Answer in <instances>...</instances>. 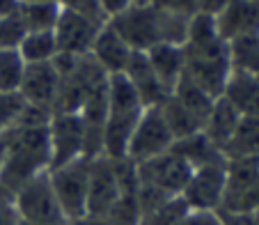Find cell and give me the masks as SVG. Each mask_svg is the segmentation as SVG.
Here are the masks:
<instances>
[{
	"instance_id": "cell-29",
	"label": "cell",
	"mask_w": 259,
	"mask_h": 225,
	"mask_svg": "<svg viewBox=\"0 0 259 225\" xmlns=\"http://www.w3.org/2000/svg\"><path fill=\"white\" fill-rule=\"evenodd\" d=\"M152 5L158 10L177 12L184 16H193L197 12V0H152Z\"/></svg>"
},
{
	"instance_id": "cell-5",
	"label": "cell",
	"mask_w": 259,
	"mask_h": 225,
	"mask_svg": "<svg viewBox=\"0 0 259 225\" xmlns=\"http://www.w3.org/2000/svg\"><path fill=\"white\" fill-rule=\"evenodd\" d=\"M136 168H138V184L161 193L163 198L181 196L193 175V168L184 159L177 157L175 152H165L156 159L136 163Z\"/></svg>"
},
{
	"instance_id": "cell-1",
	"label": "cell",
	"mask_w": 259,
	"mask_h": 225,
	"mask_svg": "<svg viewBox=\"0 0 259 225\" xmlns=\"http://www.w3.org/2000/svg\"><path fill=\"white\" fill-rule=\"evenodd\" d=\"M51 138L49 127L12 124L0 131V184L14 196L32 177L49 172Z\"/></svg>"
},
{
	"instance_id": "cell-19",
	"label": "cell",
	"mask_w": 259,
	"mask_h": 225,
	"mask_svg": "<svg viewBox=\"0 0 259 225\" xmlns=\"http://www.w3.org/2000/svg\"><path fill=\"white\" fill-rule=\"evenodd\" d=\"M170 152H175L179 159H184L193 170H195V168H202V166H211V163L227 161L225 154L220 152L218 147H215L202 131L193 133V136H188V138H181V140H175Z\"/></svg>"
},
{
	"instance_id": "cell-31",
	"label": "cell",
	"mask_w": 259,
	"mask_h": 225,
	"mask_svg": "<svg viewBox=\"0 0 259 225\" xmlns=\"http://www.w3.org/2000/svg\"><path fill=\"white\" fill-rule=\"evenodd\" d=\"M131 5H133L131 0H99V7H101L106 19H115L117 14L126 12Z\"/></svg>"
},
{
	"instance_id": "cell-16",
	"label": "cell",
	"mask_w": 259,
	"mask_h": 225,
	"mask_svg": "<svg viewBox=\"0 0 259 225\" xmlns=\"http://www.w3.org/2000/svg\"><path fill=\"white\" fill-rule=\"evenodd\" d=\"M239 122H241L239 110H236L225 97H220V99H215L213 106H211L209 115H206V120H204V127H202V133L223 152V147L234 136Z\"/></svg>"
},
{
	"instance_id": "cell-18",
	"label": "cell",
	"mask_w": 259,
	"mask_h": 225,
	"mask_svg": "<svg viewBox=\"0 0 259 225\" xmlns=\"http://www.w3.org/2000/svg\"><path fill=\"white\" fill-rule=\"evenodd\" d=\"M147 58H149V64H152L154 73L158 76V81L167 88V92H172V88L177 85V81L181 79V73L186 69L184 46L156 44L154 49L147 51Z\"/></svg>"
},
{
	"instance_id": "cell-33",
	"label": "cell",
	"mask_w": 259,
	"mask_h": 225,
	"mask_svg": "<svg viewBox=\"0 0 259 225\" xmlns=\"http://www.w3.org/2000/svg\"><path fill=\"white\" fill-rule=\"evenodd\" d=\"M230 3L232 0H197V12L215 16V14H220V12L225 10Z\"/></svg>"
},
{
	"instance_id": "cell-37",
	"label": "cell",
	"mask_w": 259,
	"mask_h": 225,
	"mask_svg": "<svg viewBox=\"0 0 259 225\" xmlns=\"http://www.w3.org/2000/svg\"><path fill=\"white\" fill-rule=\"evenodd\" d=\"M133 5H138V7H145V5H152V0H131Z\"/></svg>"
},
{
	"instance_id": "cell-23",
	"label": "cell",
	"mask_w": 259,
	"mask_h": 225,
	"mask_svg": "<svg viewBox=\"0 0 259 225\" xmlns=\"http://www.w3.org/2000/svg\"><path fill=\"white\" fill-rule=\"evenodd\" d=\"M232 71L259 76V34H245L227 42Z\"/></svg>"
},
{
	"instance_id": "cell-20",
	"label": "cell",
	"mask_w": 259,
	"mask_h": 225,
	"mask_svg": "<svg viewBox=\"0 0 259 225\" xmlns=\"http://www.w3.org/2000/svg\"><path fill=\"white\" fill-rule=\"evenodd\" d=\"M227 161L232 159H259V118H241L234 136L223 147Z\"/></svg>"
},
{
	"instance_id": "cell-28",
	"label": "cell",
	"mask_w": 259,
	"mask_h": 225,
	"mask_svg": "<svg viewBox=\"0 0 259 225\" xmlns=\"http://www.w3.org/2000/svg\"><path fill=\"white\" fill-rule=\"evenodd\" d=\"M19 216L14 209V196L0 184V225H16Z\"/></svg>"
},
{
	"instance_id": "cell-8",
	"label": "cell",
	"mask_w": 259,
	"mask_h": 225,
	"mask_svg": "<svg viewBox=\"0 0 259 225\" xmlns=\"http://www.w3.org/2000/svg\"><path fill=\"white\" fill-rule=\"evenodd\" d=\"M108 25L126 42L131 51H142L147 53L156 44H161V34H158V12L154 5L138 7L131 5L126 12L117 14L115 19L108 21Z\"/></svg>"
},
{
	"instance_id": "cell-11",
	"label": "cell",
	"mask_w": 259,
	"mask_h": 225,
	"mask_svg": "<svg viewBox=\"0 0 259 225\" xmlns=\"http://www.w3.org/2000/svg\"><path fill=\"white\" fill-rule=\"evenodd\" d=\"M119 177L115 161L106 157L92 159L90 163V184H88V216L103 220L115 200L119 198Z\"/></svg>"
},
{
	"instance_id": "cell-17",
	"label": "cell",
	"mask_w": 259,
	"mask_h": 225,
	"mask_svg": "<svg viewBox=\"0 0 259 225\" xmlns=\"http://www.w3.org/2000/svg\"><path fill=\"white\" fill-rule=\"evenodd\" d=\"M223 97L239 110L241 118H259V76L232 71Z\"/></svg>"
},
{
	"instance_id": "cell-9",
	"label": "cell",
	"mask_w": 259,
	"mask_h": 225,
	"mask_svg": "<svg viewBox=\"0 0 259 225\" xmlns=\"http://www.w3.org/2000/svg\"><path fill=\"white\" fill-rule=\"evenodd\" d=\"M227 181V161L195 168L181 198L195 211H218Z\"/></svg>"
},
{
	"instance_id": "cell-30",
	"label": "cell",
	"mask_w": 259,
	"mask_h": 225,
	"mask_svg": "<svg viewBox=\"0 0 259 225\" xmlns=\"http://www.w3.org/2000/svg\"><path fill=\"white\" fill-rule=\"evenodd\" d=\"M179 225H223L218 211H195L191 209Z\"/></svg>"
},
{
	"instance_id": "cell-38",
	"label": "cell",
	"mask_w": 259,
	"mask_h": 225,
	"mask_svg": "<svg viewBox=\"0 0 259 225\" xmlns=\"http://www.w3.org/2000/svg\"><path fill=\"white\" fill-rule=\"evenodd\" d=\"M252 216H254V223H257V225H259V207H257V209H254V211H252Z\"/></svg>"
},
{
	"instance_id": "cell-36",
	"label": "cell",
	"mask_w": 259,
	"mask_h": 225,
	"mask_svg": "<svg viewBox=\"0 0 259 225\" xmlns=\"http://www.w3.org/2000/svg\"><path fill=\"white\" fill-rule=\"evenodd\" d=\"M16 225H64V220L62 223H28V220H16Z\"/></svg>"
},
{
	"instance_id": "cell-25",
	"label": "cell",
	"mask_w": 259,
	"mask_h": 225,
	"mask_svg": "<svg viewBox=\"0 0 259 225\" xmlns=\"http://www.w3.org/2000/svg\"><path fill=\"white\" fill-rule=\"evenodd\" d=\"M25 64H37V62H51L58 55V44H55L53 30L46 32H25V37L21 40L19 49Z\"/></svg>"
},
{
	"instance_id": "cell-22",
	"label": "cell",
	"mask_w": 259,
	"mask_h": 225,
	"mask_svg": "<svg viewBox=\"0 0 259 225\" xmlns=\"http://www.w3.org/2000/svg\"><path fill=\"white\" fill-rule=\"evenodd\" d=\"M170 97H175L186 110H191L195 118H200L202 127H204V120H206V115H209L211 106H213V101H215V99L209 97L186 71L181 73V79L177 81V85L172 88Z\"/></svg>"
},
{
	"instance_id": "cell-14",
	"label": "cell",
	"mask_w": 259,
	"mask_h": 225,
	"mask_svg": "<svg viewBox=\"0 0 259 225\" xmlns=\"http://www.w3.org/2000/svg\"><path fill=\"white\" fill-rule=\"evenodd\" d=\"M215 28L223 42H232L245 34H259V3L232 0L220 14H215Z\"/></svg>"
},
{
	"instance_id": "cell-35",
	"label": "cell",
	"mask_w": 259,
	"mask_h": 225,
	"mask_svg": "<svg viewBox=\"0 0 259 225\" xmlns=\"http://www.w3.org/2000/svg\"><path fill=\"white\" fill-rule=\"evenodd\" d=\"M64 225H103V220H97L92 216H80V218H67Z\"/></svg>"
},
{
	"instance_id": "cell-13",
	"label": "cell",
	"mask_w": 259,
	"mask_h": 225,
	"mask_svg": "<svg viewBox=\"0 0 259 225\" xmlns=\"http://www.w3.org/2000/svg\"><path fill=\"white\" fill-rule=\"evenodd\" d=\"M60 76L55 71L53 62H37V64H25L23 81L19 88V97L25 103L32 106H44L53 110V101L58 94Z\"/></svg>"
},
{
	"instance_id": "cell-26",
	"label": "cell",
	"mask_w": 259,
	"mask_h": 225,
	"mask_svg": "<svg viewBox=\"0 0 259 225\" xmlns=\"http://www.w3.org/2000/svg\"><path fill=\"white\" fill-rule=\"evenodd\" d=\"M25 62L16 49H0V94H19Z\"/></svg>"
},
{
	"instance_id": "cell-12",
	"label": "cell",
	"mask_w": 259,
	"mask_h": 225,
	"mask_svg": "<svg viewBox=\"0 0 259 225\" xmlns=\"http://www.w3.org/2000/svg\"><path fill=\"white\" fill-rule=\"evenodd\" d=\"M124 76L131 81L142 108H161L163 101L170 97L167 88L158 81L156 73H154L147 53H142V51H133L131 53V58H128V62H126V69H124Z\"/></svg>"
},
{
	"instance_id": "cell-10",
	"label": "cell",
	"mask_w": 259,
	"mask_h": 225,
	"mask_svg": "<svg viewBox=\"0 0 259 225\" xmlns=\"http://www.w3.org/2000/svg\"><path fill=\"white\" fill-rule=\"evenodd\" d=\"M103 25L106 23H101V21H94V19H90V16L80 14V12L62 7L60 19L53 28L58 53L88 55L90 51H92V44Z\"/></svg>"
},
{
	"instance_id": "cell-15",
	"label": "cell",
	"mask_w": 259,
	"mask_h": 225,
	"mask_svg": "<svg viewBox=\"0 0 259 225\" xmlns=\"http://www.w3.org/2000/svg\"><path fill=\"white\" fill-rule=\"evenodd\" d=\"M131 53L133 51L126 46V42H124L108 23L99 30L97 40H94V44H92V51H90V55L97 60V64L108 73V76H113V73H124Z\"/></svg>"
},
{
	"instance_id": "cell-27",
	"label": "cell",
	"mask_w": 259,
	"mask_h": 225,
	"mask_svg": "<svg viewBox=\"0 0 259 225\" xmlns=\"http://www.w3.org/2000/svg\"><path fill=\"white\" fill-rule=\"evenodd\" d=\"M188 211H191V207L186 205V200L181 196H177V198L161 202L152 211L142 214L140 225H179Z\"/></svg>"
},
{
	"instance_id": "cell-40",
	"label": "cell",
	"mask_w": 259,
	"mask_h": 225,
	"mask_svg": "<svg viewBox=\"0 0 259 225\" xmlns=\"http://www.w3.org/2000/svg\"><path fill=\"white\" fill-rule=\"evenodd\" d=\"M252 3H259V0H252Z\"/></svg>"
},
{
	"instance_id": "cell-3",
	"label": "cell",
	"mask_w": 259,
	"mask_h": 225,
	"mask_svg": "<svg viewBox=\"0 0 259 225\" xmlns=\"http://www.w3.org/2000/svg\"><path fill=\"white\" fill-rule=\"evenodd\" d=\"M14 209L19 220H28V223H62L67 220L62 216L58 198H55L49 172H41L21 186L14 193Z\"/></svg>"
},
{
	"instance_id": "cell-39",
	"label": "cell",
	"mask_w": 259,
	"mask_h": 225,
	"mask_svg": "<svg viewBox=\"0 0 259 225\" xmlns=\"http://www.w3.org/2000/svg\"><path fill=\"white\" fill-rule=\"evenodd\" d=\"M21 3H41V0H21Z\"/></svg>"
},
{
	"instance_id": "cell-34",
	"label": "cell",
	"mask_w": 259,
	"mask_h": 225,
	"mask_svg": "<svg viewBox=\"0 0 259 225\" xmlns=\"http://www.w3.org/2000/svg\"><path fill=\"white\" fill-rule=\"evenodd\" d=\"M21 0H0V19H10L19 14Z\"/></svg>"
},
{
	"instance_id": "cell-2",
	"label": "cell",
	"mask_w": 259,
	"mask_h": 225,
	"mask_svg": "<svg viewBox=\"0 0 259 225\" xmlns=\"http://www.w3.org/2000/svg\"><path fill=\"white\" fill-rule=\"evenodd\" d=\"M90 163L92 159H76L67 166L51 170L55 198L60 202L64 218H80L88 216V184H90Z\"/></svg>"
},
{
	"instance_id": "cell-7",
	"label": "cell",
	"mask_w": 259,
	"mask_h": 225,
	"mask_svg": "<svg viewBox=\"0 0 259 225\" xmlns=\"http://www.w3.org/2000/svg\"><path fill=\"white\" fill-rule=\"evenodd\" d=\"M51 138V170L67 166L83 157L85 149V122L78 113H53L49 124Z\"/></svg>"
},
{
	"instance_id": "cell-6",
	"label": "cell",
	"mask_w": 259,
	"mask_h": 225,
	"mask_svg": "<svg viewBox=\"0 0 259 225\" xmlns=\"http://www.w3.org/2000/svg\"><path fill=\"white\" fill-rule=\"evenodd\" d=\"M172 145H175V138L167 129L161 108H145L128 140L126 159H131L133 163L149 161L170 152Z\"/></svg>"
},
{
	"instance_id": "cell-24",
	"label": "cell",
	"mask_w": 259,
	"mask_h": 225,
	"mask_svg": "<svg viewBox=\"0 0 259 225\" xmlns=\"http://www.w3.org/2000/svg\"><path fill=\"white\" fill-rule=\"evenodd\" d=\"M161 113H163V118H165V124L175 140H181V138H188L193 133L202 131V120L195 118L191 110H186L175 97H167L163 101Z\"/></svg>"
},
{
	"instance_id": "cell-4",
	"label": "cell",
	"mask_w": 259,
	"mask_h": 225,
	"mask_svg": "<svg viewBox=\"0 0 259 225\" xmlns=\"http://www.w3.org/2000/svg\"><path fill=\"white\" fill-rule=\"evenodd\" d=\"M259 207V159H232L227 161L225 196L218 211H245Z\"/></svg>"
},
{
	"instance_id": "cell-32",
	"label": "cell",
	"mask_w": 259,
	"mask_h": 225,
	"mask_svg": "<svg viewBox=\"0 0 259 225\" xmlns=\"http://www.w3.org/2000/svg\"><path fill=\"white\" fill-rule=\"evenodd\" d=\"M223 225H257L254 223L252 214H245V211H218Z\"/></svg>"
},
{
	"instance_id": "cell-21",
	"label": "cell",
	"mask_w": 259,
	"mask_h": 225,
	"mask_svg": "<svg viewBox=\"0 0 259 225\" xmlns=\"http://www.w3.org/2000/svg\"><path fill=\"white\" fill-rule=\"evenodd\" d=\"M62 5L58 0H41V3H21L19 19L25 32H46L53 30L60 19Z\"/></svg>"
}]
</instances>
